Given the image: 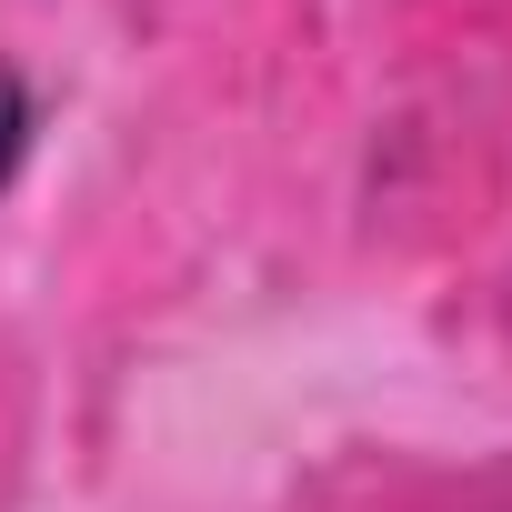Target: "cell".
<instances>
[{
	"label": "cell",
	"mask_w": 512,
	"mask_h": 512,
	"mask_svg": "<svg viewBox=\"0 0 512 512\" xmlns=\"http://www.w3.org/2000/svg\"><path fill=\"white\" fill-rule=\"evenodd\" d=\"M31 131H41V101L21 71H0V191H11V171L31 161Z\"/></svg>",
	"instance_id": "cell-1"
}]
</instances>
